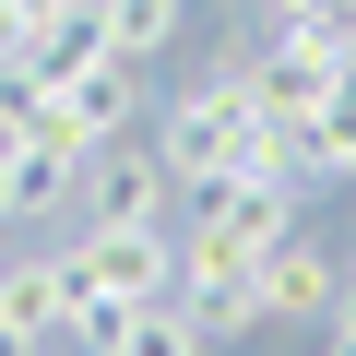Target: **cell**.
<instances>
[{
    "label": "cell",
    "instance_id": "cell-8",
    "mask_svg": "<svg viewBox=\"0 0 356 356\" xmlns=\"http://www.w3.org/2000/svg\"><path fill=\"white\" fill-rule=\"evenodd\" d=\"M178 13H191V0H95V24H107L119 60H154V48L178 36Z\"/></svg>",
    "mask_w": 356,
    "mask_h": 356
},
{
    "label": "cell",
    "instance_id": "cell-11",
    "mask_svg": "<svg viewBox=\"0 0 356 356\" xmlns=\"http://www.w3.org/2000/svg\"><path fill=\"white\" fill-rule=\"evenodd\" d=\"M72 13V0H0V60H36V36Z\"/></svg>",
    "mask_w": 356,
    "mask_h": 356
},
{
    "label": "cell",
    "instance_id": "cell-1",
    "mask_svg": "<svg viewBox=\"0 0 356 356\" xmlns=\"http://www.w3.org/2000/svg\"><path fill=\"white\" fill-rule=\"evenodd\" d=\"M36 131H60V143H119V131H143V60H119V48H83L72 72H48V119Z\"/></svg>",
    "mask_w": 356,
    "mask_h": 356
},
{
    "label": "cell",
    "instance_id": "cell-10",
    "mask_svg": "<svg viewBox=\"0 0 356 356\" xmlns=\"http://www.w3.org/2000/svg\"><path fill=\"white\" fill-rule=\"evenodd\" d=\"M36 119H48V72H36V60H0V143L36 131Z\"/></svg>",
    "mask_w": 356,
    "mask_h": 356
},
{
    "label": "cell",
    "instance_id": "cell-9",
    "mask_svg": "<svg viewBox=\"0 0 356 356\" xmlns=\"http://www.w3.org/2000/svg\"><path fill=\"white\" fill-rule=\"evenodd\" d=\"M321 131H332V191H356V60L332 72V95H321Z\"/></svg>",
    "mask_w": 356,
    "mask_h": 356
},
{
    "label": "cell",
    "instance_id": "cell-7",
    "mask_svg": "<svg viewBox=\"0 0 356 356\" xmlns=\"http://www.w3.org/2000/svg\"><path fill=\"white\" fill-rule=\"evenodd\" d=\"M178 297H191V321L226 344V332H261V273L250 261H214V273H178Z\"/></svg>",
    "mask_w": 356,
    "mask_h": 356
},
{
    "label": "cell",
    "instance_id": "cell-2",
    "mask_svg": "<svg viewBox=\"0 0 356 356\" xmlns=\"http://www.w3.org/2000/svg\"><path fill=\"white\" fill-rule=\"evenodd\" d=\"M60 261H72V285H83L95 309H143V297H178V238H166V226H83Z\"/></svg>",
    "mask_w": 356,
    "mask_h": 356
},
{
    "label": "cell",
    "instance_id": "cell-14",
    "mask_svg": "<svg viewBox=\"0 0 356 356\" xmlns=\"http://www.w3.org/2000/svg\"><path fill=\"white\" fill-rule=\"evenodd\" d=\"M332 321H356V261H344V297H332Z\"/></svg>",
    "mask_w": 356,
    "mask_h": 356
},
{
    "label": "cell",
    "instance_id": "cell-13",
    "mask_svg": "<svg viewBox=\"0 0 356 356\" xmlns=\"http://www.w3.org/2000/svg\"><path fill=\"white\" fill-rule=\"evenodd\" d=\"M0 356H48V344H36V332H0Z\"/></svg>",
    "mask_w": 356,
    "mask_h": 356
},
{
    "label": "cell",
    "instance_id": "cell-15",
    "mask_svg": "<svg viewBox=\"0 0 356 356\" xmlns=\"http://www.w3.org/2000/svg\"><path fill=\"white\" fill-rule=\"evenodd\" d=\"M344 13H356V0H344Z\"/></svg>",
    "mask_w": 356,
    "mask_h": 356
},
{
    "label": "cell",
    "instance_id": "cell-4",
    "mask_svg": "<svg viewBox=\"0 0 356 356\" xmlns=\"http://www.w3.org/2000/svg\"><path fill=\"white\" fill-rule=\"evenodd\" d=\"M72 344H83V356H202L214 332L191 321V297H143V309H95V297H83V309H72Z\"/></svg>",
    "mask_w": 356,
    "mask_h": 356
},
{
    "label": "cell",
    "instance_id": "cell-12",
    "mask_svg": "<svg viewBox=\"0 0 356 356\" xmlns=\"http://www.w3.org/2000/svg\"><path fill=\"white\" fill-rule=\"evenodd\" d=\"M321 356H356V321H321Z\"/></svg>",
    "mask_w": 356,
    "mask_h": 356
},
{
    "label": "cell",
    "instance_id": "cell-6",
    "mask_svg": "<svg viewBox=\"0 0 356 356\" xmlns=\"http://www.w3.org/2000/svg\"><path fill=\"white\" fill-rule=\"evenodd\" d=\"M72 309H83V285H72V261H60V250H0V332L60 344V332H72Z\"/></svg>",
    "mask_w": 356,
    "mask_h": 356
},
{
    "label": "cell",
    "instance_id": "cell-3",
    "mask_svg": "<svg viewBox=\"0 0 356 356\" xmlns=\"http://www.w3.org/2000/svg\"><path fill=\"white\" fill-rule=\"evenodd\" d=\"M178 214V178H166V154L154 143H95L83 154V191H72V226H166Z\"/></svg>",
    "mask_w": 356,
    "mask_h": 356
},
{
    "label": "cell",
    "instance_id": "cell-5",
    "mask_svg": "<svg viewBox=\"0 0 356 356\" xmlns=\"http://www.w3.org/2000/svg\"><path fill=\"white\" fill-rule=\"evenodd\" d=\"M250 273H261V321H309V332H321L332 297H344V261H332V238H309V226H285Z\"/></svg>",
    "mask_w": 356,
    "mask_h": 356
}]
</instances>
